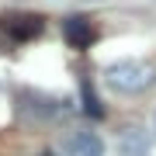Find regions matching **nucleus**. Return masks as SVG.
I'll return each instance as SVG.
<instances>
[{
  "label": "nucleus",
  "instance_id": "obj_4",
  "mask_svg": "<svg viewBox=\"0 0 156 156\" xmlns=\"http://www.w3.org/2000/svg\"><path fill=\"white\" fill-rule=\"evenodd\" d=\"M94 24L87 21V17H80V14H73V17H62V38H66L73 49H87L90 42H94Z\"/></svg>",
  "mask_w": 156,
  "mask_h": 156
},
{
  "label": "nucleus",
  "instance_id": "obj_2",
  "mask_svg": "<svg viewBox=\"0 0 156 156\" xmlns=\"http://www.w3.org/2000/svg\"><path fill=\"white\" fill-rule=\"evenodd\" d=\"M62 156H104V139L90 128H73L62 139Z\"/></svg>",
  "mask_w": 156,
  "mask_h": 156
},
{
  "label": "nucleus",
  "instance_id": "obj_6",
  "mask_svg": "<svg viewBox=\"0 0 156 156\" xmlns=\"http://www.w3.org/2000/svg\"><path fill=\"white\" fill-rule=\"evenodd\" d=\"M42 156H56V153H42Z\"/></svg>",
  "mask_w": 156,
  "mask_h": 156
},
{
  "label": "nucleus",
  "instance_id": "obj_1",
  "mask_svg": "<svg viewBox=\"0 0 156 156\" xmlns=\"http://www.w3.org/2000/svg\"><path fill=\"white\" fill-rule=\"evenodd\" d=\"M101 76H104V87H108V90L125 94V97L146 94V90L156 87V66H153V62H142V59H118V62H108Z\"/></svg>",
  "mask_w": 156,
  "mask_h": 156
},
{
  "label": "nucleus",
  "instance_id": "obj_3",
  "mask_svg": "<svg viewBox=\"0 0 156 156\" xmlns=\"http://www.w3.org/2000/svg\"><path fill=\"white\" fill-rule=\"evenodd\" d=\"M149 132L139 125H125L122 132H118V156H149Z\"/></svg>",
  "mask_w": 156,
  "mask_h": 156
},
{
  "label": "nucleus",
  "instance_id": "obj_5",
  "mask_svg": "<svg viewBox=\"0 0 156 156\" xmlns=\"http://www.w3.org/2000/svg\"><path fill=\"white\" fill-rule=\"evenodd\" d=\"M4 28H7L11 38L24 42V38H35V35L42 31V17H38V14H17V17H7Z\"/></svg>",
  "mask_w": 156,
  "mask_h": 156
}]
</instances>
